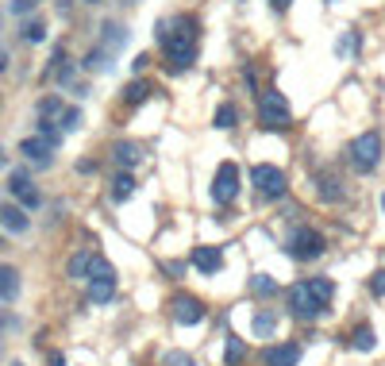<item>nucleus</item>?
I'll return each instance as SVG.
<instances>
[{
	"instance_id": "f257e3e1",
	"label": "nucleus",
	"mask_w": 385,
	"mask_h": 366,
	"mask_svg": "<svg viewBox=\"0 0 385 366\" xmlns=\"http://www.w3.org/2000/svg\"><path fill=\"white\" fill-rule=\"evenodd\" d=\"M154 39H158V47H162V54H166L174 74H181V70L192 66V58H197V19L192 16L158 19Z\"/></svg>"
},
{
	"instance_id": "f03ea898",
	"label": "nucleus",
	"mask_w": 385,
	"mask_h": 366,
	"mask_svg": "<svg viewBox=\"0 0 385 366\" xmlns=\"http://www.w3.org/2000/svg\"><path fill=\"white\" fill-rule=\"evenodd\" d=\"M331 297H335V285L327 278H309V282H297L289 289V312L297 320H320L331 308Z\"/></svg>"
},
{
	"instance_id": "7ed1b4c3",
	"label": "nucleus",
	"mask_w": 385,
	"mask_h": 366,
	"mask_svg": "<svg viewBox=\"0 0 385 366\" xmlns=\"http://www.w3.org/2000/svg\"><path fill=\"white\" fill-rule=\"evenodd\" d=\"M347 162H351V170H359V174H374L377 162H382V135L377 132L354 135L351 147H347Z\"/></svg>"
},
{
	"instance_id": "20e7f679",
	"label": "nucleus",
	"mask_w": 385,
	"mask_h": 366,
	"mask_svg": "<svg viewBox=\"0 0 385 366\" xmlns=\"http://www.w3.org/2000/svg\"><path fill=\"white\" fill-rule=\"evenodd\" d=\"M259 120L270 127V132H285L293 112H289V100H285L281 89H262L259 93Z\"/></svg>"
},
{
	"instance_id": "39448f33",
	"label": "nucleus",
	"mask_w": 385,
	"mask_h": 366,
	"mask_svg": "<svg viewBox=\"0 0 385 366\" xmlns=\"http://www.w3.org/2000/svg\"><path fill=\"white\" fill-rule=\"evenodd\" d=\"M324 250H327V239L316 228H297V232L285 239V255L297 258V262H316Z\"/></svg>"
},
{
	"instance_id": "423d86ee",
	"label": "nucleus",
	"mask_w": 385,
	"mask_h": 366,
	"mask_svg": "<svg viewBox=\"0 0 385 366\" xmlns=\"http://www.w3.org/2000/svg\"><path fill=\"white\" fill-rule=\"evenodd\" d=\"M112 293H116V270H112L108 258H92V270H89V301L92 305H104V301H112Z\"/></svg>"
},
{
	"instance_id": "0eeeda50",
	"label": "nucleus",
	"mask_w": 385,
	"mask_h": 366,
	"mask_svg": "<svg viewBox=\"0 0 385 366\" xmlns=\"http://www.w3.org/2000/svg\"><path fill=\"white\" fill-rule=\"evenodd\" d=\"M251 182H254V189H259L262 200L285 197V170L270 166V162H259V166H251Z\"/></svg>"
},
{
	"instance_id": "6e6552de",
	"label": "nucleus",
	"mask_w": 385,
	"mask_h": 366,
	"mask_svg": "<svg viewBox=\"0 0 385 366\" xmlns=\"http://www.w3.org/2000/svg\"><path fill=\"white\" fill-rule=\"evenodd\" d=\"M235 197H239V166H235V162H224V166L216 170V177H212V200L227 208Z\"/></svg>"
},
{
	"instance_id": "1a4fd4ad",
	"label": "nucleus",
	"mask_w": 385,
	"mask_h": 366,
	"mask_svg": "<svg viewBox=\"0 0 385 366\" xmlns=\"http://www.w3.org/2000/svg\"><path fill=\"white\" fill-rule=\"evenodd\" d=\"M8 193H12V197H16L24 208H27V212L42 205L39 185H35V182H31V174H24V170H12V174H8Z\"/></svg>"
},
{
	"instance_id": "9d476101",
	"label": "nucleus",
	"mask_w": 385,
	"mask_h": 366,
	"mask_svg": "<svg viewBox=\"0 0 385 366\" xmlns=\"http://www.w3.org/2000/svg\"><path fill=\"white\" fill-rule=\"evenodd\" d=\"M312 189H316V197L324 200V205H339V200L347 197V185L339 182V174H331V170H312Z\"/></svg>"
},
{
	"instance_id": "9b49d317",
	"label": "nucleus",
	"mask_w": 385,
	"mask_h": 366,
	"mask_svg": "<svg viewBox=\"0 0 385 366\" xmlns=\"http://www.w3.org/2000/svg\"><path fill=\"white\" fill-rule=\"evenodd\" d=\"M170 308H174L177 324H201L204 320V305L197 297H189V293H177V297L170 301Z\"/></svg>"
},
{
	"instance_id": "f8f14e48",
	"label": "nucleus",
	"mask_w": 385,
	"mask_h": 366,
	"mask_svg": "<svg viewBox=\"0 0 385 366\" xmlns=\"http://www.w3.org/2000/svg\"><path fill=\"white\" fill-rule=\"evenodd\" d=\"M0 228L8 235H24L31 228V216H27L24 205H0Z\"/></svg>"
},
{
	"instance_id": "ddd939ff",
	"label": "nucleus",
	"mask_w": 385,
	"mask_h": 366,
	"mask_svg": "<svg viewBox=\"0 0 385 366\" xmlns=\"http://www.w3.org/2000/svg\"><path fill=\"white\" fill-rule=\"evenodd\" d=\"M19 154H24L27 162H35V166H51V154H54V147L47 139H42V135H35V139H24L19 143Z\"/></svg>"
},
{
	"instance_id": "4468645a",
	"label": "nucleus",
	"mask_w": 385,
	"mask_h": 366,
	"mask_svg": "<svg viewBox=\"0 0 385 366\" xmlns=\"http://www.w3.org/2000/svg\"><path fill=\"white\" fill-rule=\"evenodd\" d=\"M192 266L201 274H216L224 266V247H192Z\"/></svg>"
},
{
	"instance_id": "2eb2a0df",
	"label": "nucleus",
	"mask_w": 385,
	"mask_h": 366,
	"mask_svg": "<svg viewBox=\"0 0 385 366\" xmlns=\"http://www.w3.org/2000/svg\"><path fill=\"white\" fill-rule=\"evenodd\" d=\"M301 363V347L297 343H281V347H270L262 355V366H297Z\"/></svg>"
},
{
	"instance_id": "dca6fc26",
	"label": "nucleus",
	"mask_w": 385,
	"mask_h": 366,
	"mask_svg": "<svg viewBox=\"0 0 385 366\" xmlns=\"http://www.w3.org/2000/svg\"><path fill=\"white\" fill-rule=\"evenodd\" d=\"M16 297H19V270L4 262V266H0V301H4V305H12Z\"/></svg>"
},
{
	"instance_id": "f3484780",
	"label": "nucleus",
	"mask_w": 385,
	"mask_h": 366,
	"mask_svg": "<svg viewBox=\"0 0 385 366\" xmlns=\"http://www.w3.org/2000/svg\"><path fill=\"white\" fill-rule=\"evenodd\" d=\"M92 250H77L74 258H69V266H66V274L74 278V282H89V270H92Z\"/></svg>"
},
{
	"instance_id": "a211bd4d",
	"label": "nucleus",
	"mask_w": 385,
	"mask_h": 366,
	"mask_svg": "<svg viewBox=\"0 0 385 366\" xmlns=\"http://www.w3.org/2000/svg\"><path fill=\"white\" fill-rule=\"evenodd\" d=\"M85 70H92V74H108L112 70V50L108 47H92L89 54H85Z\"/></svg>"
},
{
	"instance_id": "6ab92c4d",
	"label": "nucleus",
	"mask_w": 385,
	"mask_h": 366,
	"mask_svg": "<svg viewBox=\"0 0 385 366\" xmlns=\"http://www.w3.org/2000/svg\"><path fill=\"white\" fill-rule=\"evenodd\" d=\"M120 97H124V104H142V100L151 97V81H142V77H135V81H127L124 85V93H120Z\"/></svg>"
},
{
	"instance_id": "aec40b11",
	"label": "nucleus",
	"mask_w": 385,
	"mask_h": 366,
	"mask_svg": "<svg viewBox=\"0 0 385 366\" xmlns=\"http://www.w3.org/2000/svg\"><path fill=\"white\" fill-rule=\"evenodd\" d=\"M124 42H127V31H124L120 24H104V27H101V47H108L112 54H116Z\"/></svg>"
},
{
	"instance_id": "412c9836",
	"label": "nucleus",
	"mask_w": 385,
	"mask_h": 366,
	"mask_svg": "<svg viewBox=\"0 0 385 366\" xmlns=\"http://www.w3.org/2000/svg\"><path fill=\"white\" fill-rule=\"evenodd\" d=\"M247 358V343L239 340V335H227V343H224V366H239Z\"/></svg>"
},
{
	"instance_id": "4be33fe9",
	"label": "nucleus",
	"mask_w": 385,
	"mask_h": 366,
	"mask_svg": "<svg viewBox=\"0 0 385 366\" xmlns=\"http://www.w3.org/2000/svg\"><path fill=\"white\" fill-rule=\"evenodd\" d=\"M112 159H116V166L131 170L135 162H139V147H135V143H116V147H112Z\"/></svg>"
},
{
	"instance_id": "5701e85b",
	"label": "nucleus",
	"mask_w": 385,
	"mask_h": 366,
	"mask_svg": "<svg viewBox=\"0 0 385 366\" xmlns=\"http://www.w3.org/2000/svg\"><path fill=\"white\" fill-rule=\"evenodd\" d=\"M351 347H354V351H374V347H377L374 328H370V324H359V328H354V332H351Z\"/></svg>"
},
{
	"instance_id": "b1692460",
	"label": "nucleus",
	"mask_w": 385,
	"mask_h": 366,
	"mask_svg": "<svg viewBox=\"0 0 385 366\" xmlns=\"http://www.w3.org/2000/svg\"><path fill=\"white\" fill-rule=\"evenodd\" d=\"M127 197H135V177L124 170V174H120L116 182H112V200H120V205H124Z\"/></svg>"
},
{
	"instance_id": "393cba45",
	"label": "nucleus",
	"mask_w": 385,
	"mask_h": 366,
	"mask_svg": "<svg viewBox=\"0 0 385 366\" xmlns=\"http://www.w3.org/2000/svg\"><path fill=\"white\" fill-rule=\"evenodd\" d=\"M235 124H239V109L227 100V104H220V109H216V127H220V132H231Z\"/></svg>"
},
{
	"instance_id": "a878e982",
	"label": "nucleus",
	"mask_w": 385,
	"mask_h": 366,
	"mask_svg": "<svg viewBox=\"0 0 385 366\" xmlns=\"http://www.w3.org/2000/svg\"><path fill=\"white\" fill-rule=\"evenodd\" d=\"M35 132H39L42 139L51 143V147H58V143H62V127L54 124V120H47V116H39V124H35Z\"/></svg>"
},
{
	"instance_id": "bb28decb",
	"label": "nucleus",
	"mask_w": 385,
	"mask_h": 366,
	"mask_svg": "<svg viewBox=\"0 0 385 366\" xmlns=\"http://www.w3.org/2000/svg\"><path fill=\"white\" fill-rule=\"evenodd\" d=\"M251 328H254V340H270V335H274V328H277V320L270 317V312H259V317L251 320Z\"/></svg>"
},
{
	"instance_id": "cd10ccee",
	"label": "nucleus",
	"mask_w": 385,
	"mask_h": 366,
	"mask_svg": "<svg viewBox=\"0 0 385 366\" xmlns=\"http://www.w3.org/2000/svg\"><path fill=\"white\" fill-rule=\"evenodd\" d=\"M251 293H254V297H274V293H277V282H274L270 274H254V278H251Z\"/></svg>"
},
{
	"instance_id": "c85d7f7f",
	"label": "nucleus",
	"mask_w": 385,
	"mask_h": 366,
	"mask_svg": "<svg viewBox=\"0 0 385 366\" xmlns=\"http://www.w3.org/2000/svg\"><path fill=\"white\" fill-rule=\"evenodd\" d=\"M19 35H24V42H42L47 39V24H42V19H27V24L19 27Z\"/></svg>"
},
{
	"instance_id": "c756f323",
	"label": "nucleus",
	"mask_w": 385,
	"mask_h": 366,
	"mask_svg": "<svg viewBox=\"0 0 385 366\" xmlns=\"http://www.w3.org/2000/svg\"><path fill=\"white\" fill-rule=\"evenodd\" d=\"M35 112H39V116H62V97H42L39 104H35Z\"/></svg>"
},
{
	"instance_id": "7c9ffc66",
	"label": "nucleus",
	"mask_w": 385,
	"mask_h": 366,
	"mask_svg": "<svg viewBox=\"0 0 385 366\" xmlns=\"http://www.w3.org/2000/svg\"><path fill=\"white\" fill-rule=\"evenodd\" d=\"M58 127L62 132H77V127H81V109H62Z\"/></svg>"
},
{
	"instance_id": "2f4dec72",
	"label": "nucleus",
	"mask_w": 385,
	"mask_h": 366,
	"mask_svg": "<svg viewBox=\"0 0 385 366\" xmlns=\"http://www.w3.org/2000/svg\"><path fill=\"white\" fill-rule=\"evenodd\" d=\"M335 50H339V54H359V31H347L343 39L335 42Z\"/></svg>"
},
{
	"instance_id": "473e14b6",
	"label": "nucleus",
	"mask_w": 385,
	"mask_h": 366,
	"mask_svg": "<svg viewBox=\"0 0 385 366\" xmlns=\"http://www.w3.org/2000/svg\"><path fill=\"white\" fill-rule=\"evenodd\" d=\"M162 366H197V363H192L189 351H170V355L162 358Z\"/></svg>"
},
{
	"instance_id": "72a5a7b5",
	"label": "nucleus",
	"mask_w": 385,
	"mask_h": 366,
	"mask_svg": "<svg viewBox=\"0 0 385 366\" xmlns=\"http://www.w3.org/2000/svg\"><path fill=\"white\" fill-rule=\"evenodd\" d=\"M35 8H39V0H12L8 4L12 16H27V12H35Z\"/></svg>"
},
{
	"instance_id": "f704fd0d",
	"label": "nucleus",
	"mask_w": 385,
	"mask_h": 366,
	"mask_svg": "<svg viewBox=\"0 0 385 366\" xmlns=\"http://www.w3.org/2000/svg\"><path fill=\"white\" fill-rule=\"evenodd\" d=\"M370 293H374V297H385V270H377V274L370 278Z\"/></svg>"
},
{
	"instance_id": "c9c22d12",
	"label": "nucleus",
	"mask_w": 385,
	"mask_h": 366,
	"mask_svg": "<svg viewBox=\"0 0 385 366\" xmlns=\"http://www.w3.org/2000/svg\"><path fill=\"white\" fill-rule=\"evenodd\" d=\"M243 81H247V89H251V93H259V70L243 66Z\"/></svg>"
},
{
	"instance_id": "e433bc0d",
	"label": "nucleus",
	"mask_w": 385,
	"mask_h": 366,
	"mask_svg": "<svg viewBox=\"0 0 385 366\" xmlns=\"http://www.w3.org/2000/svg\"><path fill=\"white\" fill-rule=\"evenodd\" d=\"M289 4H293V0H270V8L274 12H289Z\"/></svg>"
},
{
	"instance_id": "4c0bfd02",
	"label": "nucleus",
	"mask_w": 385,
	"mask_h": 366,
	"mask_svg": "<svg viewBox=\"0 0 385 366\" xmlns=\"http://www.w3.org/2000/svg\"><path fill=\"white\" fill-rule=\"evenodd\" d=\"M4 70H8V54H4V50H0V74H4Z\"/></svg>"
},
{
	"instance_id": "58836bf2",
	"label": "nucleus",
	"mask_w": 385,
	"mask_h": 366,
	"mask_svg": "<svg viewBox=\"0 0 385 366\" xmlns=\"http://www.w3.org/2000/svg\"><path fill=\"white\" fill-rule=\"evenodd\" d=\"M0 166H8V154H4V147H0Z\"/></svg>"
},
{
	"instance_id": "ea45409f",
	"label": "nucleus",
	"mask_w": 385,
	"mask_h": 366,
	"mask_svg": "<svg viewBox=\"0 0 385 366\" xmlns=\"http://www.w3.org/2000/svg\"><path fill=\"white\" fill-rule=\"evenodd\" d=\"M85 4H101V0H85Z\"/></svg>"
},
{
	"instance_id": "a19ab883",
	"label": "nucleus",
	"mask_w": 385,
	"mask_h": 366,
	"mask_svg": "<svg viewBox=\"0 0 385 366\" xmlns=\"http://www.w3.org/2000/svg\"><path fill=\"white\" fill-rule=\"evenodd\" d=\"M382 208H385V197H382Z\"/></svg>"
}]
</instances>
